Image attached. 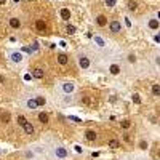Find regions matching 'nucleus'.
<instances>
[{"mask_svg":"<svg viewBox=\"0 0 160 160\" xmlns=\"http://www.w3.org/2000/svg\"><path fill=\"white\" fill-rule=\"evenodd\" d=\"M47 154L53 160H66L69 157L68 148H64L62 144H58V142H50L47 146Z\"/></svg>","mask_w":160,"mask_h":160,"instance_id":"obj_1","label":"nucleus"},{"mask_svg":"<svg viewBox=\"0 0 160 160\" xmlns=\"http://www.w3.org/2000/svg\"><path fill=\"white\" fill-rule=\"evenodd\" d=\"M77 85L74 82H61L58 87H56V91L58 95H61L62 98H68V96H74L77 93Z\"/></svg>","mask_w":160,"mask_h":160,"instance_id":"obj_2","label":"nucleus"},{"mask_svg":"<svg viewBox=\"0 0 160 160\" xmlns=\"http://www.w3.org/2000/svg\"><path fill=\"white\" fill-rule=\"evenodd\" d=\"M77 64L82 71H88L91 68V58L87 56L85 53H80V55L77 56Z\"/></svg>","mask_w":160,"mask_h":160,"instance_id":"obj_3","label":"nucleus"},{"mask_svg":"<svg viewBox=\"0 0 160 160\" xmlns=\"http://www.w3.org/2000/svg\"><path fill=\"white\" fill-rule=\"evenodd\" d=\"M108 71H109V74H111L112 77H117L120 72H122V66H120V62H117V61H112V62L108 66Z\"/></svg>","mask_w":160,"mask_h":160,"instance_id":"obj_4","label":"nucleus"},{"mask_svg":"<svg viewBox=\"0 0 160 160\" xmlns=\"http://www.w3.org/2000/svg\"><path fill=\"white\" fill-rule=\"evenodd\" d=\"M34 29H35L38 34H45V32L48 31V26H47V22H45L43 19H37V21L34 22Z\"/></svg>","mask_w":160,"mask_h":160,"instance_id":"obj_5","label":"nucleus"},{"mask_svg":"<svg viewBox=\"0 0 160 160\" xmlns=\"http://www.w3.org/2000/svg\"><path fill=\"white\" fill-rule=\"evenodd\" d=\"M108 28H109L111 34H120V31H122V24H120V21L114 19V21L108 22Z\"/></svg>","mask_w":160,"mask_h":160,"instance_id":"obj_6","label":"nucleus"},{"mask_svg":"<svg viewBox=\"0 0 160 160\" xmlns=\"http://www.w3.org/2000/svg\"><path fill=\"white\" fill-rule=\"evenodd\" d=\"M85 141L88 142H96L98 141V133L93 128H87L85 130Z\"/></svg>","mask_w":160,"mask_h":160,"instance_id":"obj_7","label":"nucleus"},{"mask_svg":"<svg viewBox=\"0 0 160 160\" xmlns=\"http://www.w3.org/2000/svg\"><path fill=\"white\" fill-rule=\"evenodd\" d=\"M8 59L13 62V64H21L22 62V55L19 51H10V55H8Z\"/></svg>","mask_w":160,"mask_h":160,"instance_id":"obj_8","label":"nucleus"},{"mask_svg":"<svg viewBox=\"0 0 160 160\" xmlns=\"http://www.w3.org/2000/svg\"><path fill=\"white\" fill-rule=\"evenodd\" d=\"M8 26L13 29V31H19L21 28H22V22H21V19L19 18H16V16H13V18H10L8 19Z\"/></svg>","mask_w":160,"mask_h":160,"instance_id":"obj_9","label":"nucleus"},{"mask_svg":"<svg viewBox=\"0 0 160 160\" xmlns=\"http://www.w3.org/2000/svg\"><path fill=\"white\" fill-rule=\"evenodd\" d=\"M108 16L104 15V13H99V15L95 18V24L98 26V28H106V26H108Z\"/></svg>","mask_w":160,"mask_h":160,"instance_id":"obj_10","label":"nucleus"},{"mask_svg":"<svg viewBox=\"0 0 160 160\" xmlns=\"http://www.w3.org/2000/svg\"><path fill=\"white\" fill-rule=\"evenodd\" d=\"M22 106H24V108H28V109H31V111H35V109L38 108L37 102H35V99H34V96H28V98L24 99Z\"/></svg>","mask_w":160,"mask_h":160,"instance_id":"obj_11","label":"nucleus"},{"mask_svg":"<svg viewBox=\"0 0 160 160\" xmlns=\"http://www.w3.org/2000/svg\"><path fill=\"white\" fill-rule=\"evenodd\" d=\"M22 131H24V135H28V136H32V135H35V127L31 123V122H26L22 127Z\"/></svg>","mask_w":160,"mask_h":160,"instance_id":"obj_12","label":"nucleus"},{"mask_svg":"<svg viewBox=\"0 0 160 160\" xmlns=\"http://www.w3.org/2000/svg\"><path fill=\"white\" fill-rule=\"evenodd\" d=\"M158 26H160V22H158V18L155 16V18H151L149 21H148V24H146V28H148L149 31H158Z\"/></svg>","mask_w":160,"mask_h":160,"instance_id":"obj_13","label":"nucleus"},{"mask_svg":"<svg viewBox=\"0 0 160 160\" xmlns=\"http://www.w3.org/2000/svg\"><path fill=\"white\" fill-rule=\"evenodd\" d=\"M37 120H38V123H42V125H48L50 123V114L48 112H38Z\"/></svg>","mask_w":160,"mask_h":160,"instance_id":"obj_14","label":"nucleus"},{"mask_svg":"<svg viewBox=\"0 0 160 160\" xmlns=\"http://www.w3.org/2000/svg\"><path fill=\"white\" fill-rule=\"evenodd\" d=\"M59 16H61V19H62V21L68 22V21L71 19V16H72V13H71V10H69V8H61V10H59Z\"/></svg>","mask_w":160,"mask_h":160,"instance_id":"obj_15","label":"nucleus"},{"mask_svg":"<svg viewBox=\"0 0 160 160\" xmlns=\"http://www.w3.org/2000/svg\"><path fill=\"white\" fill-rule=\"evenodd\" d=\"M31 77L35 78V80H40V78H43V77H45V71H43L42 68H35V69L32 71Z\"/></svg>","mask_w":160,"mask_h":160,"instance_id":"obj_16","label":"nucleus"},{"mask_svg":"<svg viewBox=\"0 0 160 160\" xmlns=\"http://www.w3.org/2000/svg\"><path fill=\"white\" fill-rule=\"evenodd\" d=\"M22 157H24V160H32V158H37V152H35V149H26L22 152Z\"/></svg>","mask_w":160,"mask_h":160,"instance_id":"obj_17","label":"nucleus"},{"mask_svg":"<svg viewBox=\"0 0 160 160\" xmlns=\"http://www.w3.org/2000/svg\"><path fill=\"white\" fill-rule=\"evenodd\" d=\"M56 62H58L59 66H66V64L69 62L68 55H66V53H58V56H56Z\"/></svg>","mask_w":160,"mask_h":160,"instance_id":"obj_18","label":"nucleus"},{"mask_svg":"<svg viewBox=\"0 0 160 160\" xmlns=\"http://www.w3.org/2000/svg\"><path fill=\"white\" fill-rule=\"evenodd\" d=\"M11 120V114L10 112H0V123H10Z\"/></svg>","mask_w":160,"mask_h":160,"instance_id":"obj_19","label":"nucleus"},{"mask_svg":"<svg viewBox=\"0 0 160 160\" xmlns=\"http://www.w3.org/2000/svg\"><path fill=\"white\" fill-rule=\"evenodd\" d=\"M108 146H109L111 149H118V148H120L118 138H111V139H108Z\"/></svg>","mask_w":160,"mask_h":160,"instance_id":"obj_20","label":"nucleus"},{"mask_svg":"<svg viewBox=\"0 0 160 160\" xmlns=\"http://www.w3.org/2000/svg\"><path fill=\"white\" fill-rule=\"evenodd\" d=\"M120 128H122L123 131H128L131 128V120L130 118H123L122 122H120Z\"/></svg>","mask_w":160,"mask_h":160,"instance_id":"obj_21","label":"nucleus"},{"mask_svg":"<svg viewBox=\"0 0 160 160\" xmlns=\"http://www.w3.org/2000/svg\"><path fill=\"white\" fill-rule=\"evenodd\" d=\"M34 99H35V102H37L38 108H42V106H45V104H47V98H45V96H42V95L34 96Z\"/></svg>","mask_w":160,"mask_h":160,"instance_id":"obj_22","label":"nucleus"},{"mask_svg":"<svg viewBox=\"0 0 160 160\" xmlns=\"http://www.w3.org/2000/svg\"><path fill=\"white\" fill-rule=\"evenodd\" d=\"M26 122H29V120H28V117H26V115H22V114H18V115H16V123H18L19 127H22Z\"/></svg>","mask_w":160,"mask_h":160,"instance_id":"obj_23","label":"nucleus"},{"mask_svg":"<svg viewBox=\"0 0 160 160\" xmlns=\"http://www.w3.org/2000/svg\"><path fill=\"white\" fill-rule=\"evenodd\" d=\"M148 148H149L148 139H139V142H138V149H141V151H148Z\"/></svg>","mask_w":160,"mask_h":160,"instance_id":"obj_24","label":"nucleus"},{"mask_svg":"<svg viewBox=\"0 0 160 160\" xmlns=\"http://www.w3.org/2000/svg\"><path fill=\"white\" fill-rule=\"evenodd\" d=\"M66 31H68V34H75L77 32V26H74V24H71V22H68L66 24Z\"/></svg>","mask_w":160,"mask_h":160,"instance_id":"obj_25","label":"nucleus"},{"mask_svg":"<svg viewBox=\"0 0 160 160\" xmlns=\"http://www.w3.org/2000/svg\"><path fill=\"white\" fill-rule=\"evenodd\" d=\"M128 10H130V11H133V13H135V11L138 10V3L135 2V0H128Z\"/></svg>","mask_w":160,"mask_h":160,"instance_id":"obj_26","label":"nucleus"},{"mask_svg":"<svg viewBox=\"0 0 160 160\" xmlns=\"http://www.w3.org/2000/svg\"><path fill=\"white\" fill-rule=\"evenodd\" d=\"M131 101L135 104H141V95H139V93H133V95H131Z\"/></svg>","mask_w":160,"mask_h":160,"instance_id":"obj_27","label":"nucleus"},{"mask_svg":"<svg viewBox=\"0 0 160 160\" xmlns=\"http://www.w3.org/2000/svg\"><path fill=\"white\" fill-rule=\"evenodd\" d=\"M152 95H154L155 98H158V95H160V85H158V83H154V85H152Z\"/></svg>","mask_w":160,"mask_h":160,"instance_id":"obj_28","label":"nucleus"},{"mask_svg":"<svg viewBox=\"0 0 160 160\" xmlns=\"http://www.w3.org/2000/svg\"><path fill=\"white\" fill-rule=\"evenodd\" d=\"M95 42H96L99 47H104V45H106V40H104L102 37H99V35H96V37H95Z\"/></svg>","mask_w":160,"mask_h":160,"instance_id":"obj_29","label":"nucleus"},{"mask_svg":"<svg viewBox=\"0 0 160 160\" xmlns=\"http://www.w3.org/2000/svg\"><path fill=\"white\" fill-rule=\"evenodd\" d=\"M104 3L106 7H109V8H114L117 5V0H104Z\"/></svg>","mask_w":160,"mask_h":160,"instance_id":"obj_30","label":"nucleus"},{"mask_svg":"<svg viewBox=\"0 0 160 160\" xmlns=\"http://www.w3.org/2000/svg\"><path fill=\"white\" fill-rule=\"evenodd\" d=\"M80 102H82V104H87V106H88V104L91 102V99H90L88 96H82V98H80Z\"/></svg>","mask_w":160,"mask_h":160,"instance_id":"obj_31","label":"nucleus"},{"mask_svg":"<svg viewBox=\"0 0 160 160\" xmlns=\"http://www.w3.org/2000/svg\"><path fill=\"white\" fill-rule=\"evenodd\" d=\"M123 21H125V26H127V28L130 29V28H131V21L128 19V16H125V19H123Z\"/></svg>","mask_w":160,"mask_h":160,"instance_id":"obj_32","label":"nucleus"},{"mask_svg":"<svg viewBox=\"0 0 160 160\" xmlns=\"http://www.w3.org/2000/svg\"><path fill=\"white\" fill-rule=\"evenodd\" d=\"M123 141L125 142H130V135H127V133H125V135H123Z\"/></svg>","mask_w":160,"mask_h":160,"instance_id":"obj_33","label":"nucleus"},{"mask_svg":"<svg viewBox=\"0 0 160 160\" xmlns=\"http://www.w3.org/2000/svg\"><path fill=\"white\" fill-rule=\"evenodd\" d=\"M31 78H32V77H31L29 74H26V75H24V80H28V82H29V80H31Z\"/></svg>","mask_w":160,"mask_h":160,"instance_id":"obj_34","label":"nucleus"},{"mask_svg":"<svg viewBox=\"0 0 160 160\" xmlns=\"http://www.w3.org/2000/svg\"><path fill=\"white\" fill-rule=\"evenodd\" d=\"M5 82V78H3V75H0V83H3Z\"/></svg>","mask_w":160,"mask_h":160,"instance_id":"obj_35","label":"nucleus"},{"mask_svg":"<svg viewBox=\"0 0 160 160\" xmlns=\"http://www.w3.org/2000/svg\"><path fill=\"white\" fill-rule=\"evenodd\" d=\"M7 3V0H0V5H5Z\"/></svg>","mask_w":160,"mask_h":160,"instance_id":"obj_36","label":"nucleus"},{"mask_svg":"<svg viewBox=\"0 0 160 160\" xmlns=\"http://www.w3.org/2000/svg\"><path fill=\"white\" fill-rule=\"evenodd\" d=\"M32 160H37V158H32Z\"/></svg>","mask_w":160,"mask_h":160,"instance_id":"obj_37","label":"nucleus"}]
</instances>
